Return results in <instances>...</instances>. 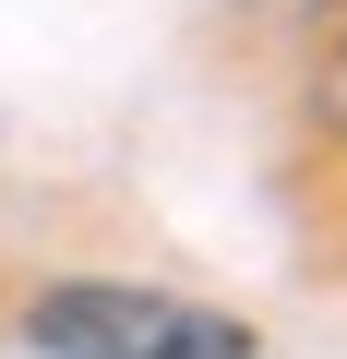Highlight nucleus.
Returning <instances> with one entry per match:
<instances>
[{"label":"nucleus","instance_id":"obj_1","mask_svg":"<svg viewBox=\"0 0 347 359\" xmlns=\"http://www.w3.org/2000/svg\"><path fill=\"white\" fill-rule=\"evenodd\" d=\"M25 347L36 359H252V323L204 311V299H168V287L72 276V287L25 299Z\"/></svg>","mask_w":347,"mask_h":359},{"label":"nucleus","instance_id":"obj_2","mask_svg":"<svg viewBox=\"0 0 347 359\" xmlns=\"http://www.w3.org/2000/svg\"><path fill=\"white\" fill-rule=\"evenodd\" d=\"M311 120L347 144V25H335V36H323V60H311Z\"/></svg>","mask_w":347,"mask_h":359},{"label":"nucleus","instance_id":"obj_3","mask_svg":"<svg viewBox=\"0 0 347 359\" xmlns=\"http://www.w3.org/2000/svg\"><path fill=\"white\" fill-rule=\"evenodd\" d=\"M264 13H335V0H264Z\"/></svg>","mask_w":347,"mask_h":359}]
</instances>
